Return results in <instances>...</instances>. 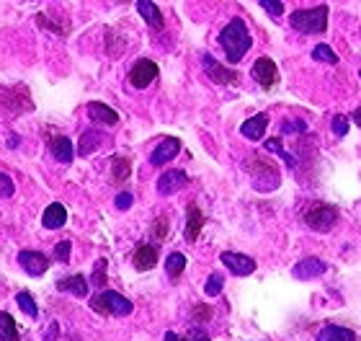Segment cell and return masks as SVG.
I'll return each instance as SVG.
<instances>
[{"mask_svg": "<svg viewBox=\"0 0 361 341\" xmlns=\"http://www.w3.org/2000/svg\"><path fill=\"white\" fill-rule=\"evenodd\" d=\"M219 44L225 49L227 60L230 62H240L245 57V52L250 49L253 39H250L248 29H245V21L243 18H233L225 29L219 31Z\"/></svg>", "mask_w": 361, "mask_h": 341, "instance_id": "1", "label": "cell"}, {"mask_svg": "<svg viewBox=\"0 0 361 341\" xmlns=\"http://www.w3.org/2000/svg\"><path fill=\"white\" fill-rule=\"evenodd\" d=\"M245 171L253 179V186L258 191H274L279 189L281 184V174H279V166L271 163L269 158H261V155H250L248 163H245Z\"/></svg>", "mask_w": 361, "mask_h": 341, "instance_id": "2", "label": "cell"}, {"mask_svg": "<svg viewBox=\"0 0 361 341\" xmlns=\"http://www.w3.org/2000/svg\"><path fill=\"white\" fill-rule=\"evenodd\" d=\"M90 308L96 313H101V316H114V318H124V316H129V313L135 311V305L129 303L124 295L114 292V289L98 292V295L90 300Z\"/></svg>", "mask_w": 361, "mask_h": 341, "instance_id": "3", "label": "cell"}, {"mask_svg": "<svg viewBox=\"0 0 361 341\" xmlns=\"http://www.w3.org/2000/svg\"><path fill=\"white\" fill-rule=\"evenodd\" d=\"M292 26L302 34H323L328 29V6L305 8L292 16Z\"/></svg>", "mask_w": 361, "mask_h": 341, "instance_id": "4", "label": "cell"}, {"mask_svg": "<svg viewBox=\"0 0 361 341\" xmlns=\"http://www.w3.org/2000/svg\"><path fill=\"white\" fill-rule=\"evenodd\" d=\"M305 222L315 233H328L338 222V207L333 205H312L305 210Z\"/></svg>", "mask_w": 361, "mask_h": 341, "instance_id": "5", "label": "cell"}, {"mask_svg": "<svg viewBox=\"0 0 361 341\" xmlns=\"http://www.w3.org/2000/svg\"><path fill=\"white\" fill-rule=\"evenodd\" d=\"M202 65H204V73L214 80V83H222V85H227V83H238L240 78H238V73L235 70H230V68H225V65H219L212 54H202Z\"/></svg>", "mask_w": 361, "mask_h": 341, "instance_id": "6", "label": "cell"}, {"mask_svg": "<svg viewBox=\"0 0 361 341\" xmlns=\"http://www.w3.org/2000/svg\"><path fill=\"white\" fill-rule=\"evenodd\" d=\"M158 78V65L152 60H140L135 62V68L129 70V83L135 88H147Z\"/></svg>", "mask_w": 361, "mask_h": 341, "instance_id": "7", "label": "cell"}, {"mask_svg": "<svg viewBox=\"0 0 361 341\" xmlns=\"http://www.w3.org/2000/svg\"><path fill=\"white\" fill-rule=\"evenodd\" d=\"M219 261L230 269L233 274H238V277H248V274L256 272V261L250 256H245V253H233V251H225L222 256H219Z\"/></svg>", "mask_w": 361, "mask_h": 341, "instance_id": "8", "label": "cell"}, {"mask_svg": "<svg viewBox=\"0 0 361 341\" xmlns=\"http://www.w3.org/2000/svg\"><path fill=\"white\" fill-rule=\"evenodd\" d=\"M18 264H21L23 272L31 274V277H42V274L49 269V258H47L42 251H21V253H18Z\"/></svg>", "mask_w": 361, "mask_h": 341, "instance_id": "9", "label": "cell"}, {"mask_svg": "<svg viewBox=\"0 0 361 341\" xmlns=\"http://www.w3.org/2000/svg\"><path fill=\"white\" fill-rule=\"evenodd\" d=\"M253 78H256L258 83L264 85V88H274V83L279 80V70H276V62L271 60V57H258L256 65H253Z\"/></svg>", "mask_w": 361, "mask_h": 341, "instance_id": "10", "label": "cell"}, {"mask_svg": "<svg viewBox=\"0 0 361 341\" xmlns=\"http://www.w3.org/2000/svg\"><path fill=\"white\" fill-rule=\"evenodd\" d=\"M188 184V176L183 171H168L158 179V194L160 197H171L176 191H180Z\"/></svg>", "mask_w": 361, "mask_h": 341, "instance_id": "11", "label": "cell"}, {"mask_svg": "<svg viewBox=\"0 0 361 341\" xmlns=\"http://www.w3.org/2000/svg\"><path fill=\"white\" fill-rule=\"evenodd\" d=\"M180 150V143L176 140V137H166V140H160L158 148H155V152L150 155V163L152 166H163V163H171V160L178 155Z\"/></svg>", "mask_w": 361, "mask_h": 341, "instance_id": "12", "label": "cell"}, {"mask_svg": "<svg viewBox=\"0 0 361 341\" xmlns=\"http://www.w3.org/2000/svg\"><path fill=\"white\" fill-rule=\"evenodd\" d=\"M88 116H90V121L104 124V127H116V124H119V114L114 112V109H109L106 104H98V101L88 104Z\"/></svg>", "mask_w": 361, "mask_h": 341, "instance_id": "13", "label": "cell"}, {"mask_svg": "<svg viewBox=\"0 0 361 341\" xmlns=\"http://www.w3.org/2000/svg\"><path fill=\"white\" fill-rule=\"evenodd\" d=\"M325 261H320V258L310 256V258H302L300 264L294 266V277L297 280H315V277H320V274H325Z\"/></svg>", "mask_w": 361, "mask_h": 341, "instance_id": "14", "label": "cell"}, {"mask_svg": "<svg viewBox=\"0 0 361 341\" xmlns=\"http://www.w3.org/2000/svg\"><path fill=\"white\" fill-rule=\"evenodd\" d=\"M132 261H135V269H140V272H147V269H152V266L158 264V246H150V243L137 246Z\"/></svg>", "mask_w": 361, "mask_h": 341, "instance_id": "15", "label": "cell"}, {"mask_svg": "<svg viewBox=\"0 0 361 341\" xmlns=\"http://www.w3.org/2000/svg\"><path fill=\"white\" fill-rule=\"evenodd\" d=\"M266 127H269V116L266 114H256V116H250L248 121H243V137H248V140H261L266 135Z\"/></svg>", "mask_w": 361, "mask_h": 341, "instance_id": "16", "label": "cell"}, {"mask_svg": "<svg viewBox=\"0 0 361 341\" xmlns=\"http://www.w3.org/2000/svg\"><path fill=\"white\" fill-rule=\"evenodd\" d=\"M57 289H60V292H70V295H75V297H85L90 287L83 274H73V277H65V280L57 282Z\"/></svg>", "mask_w": 361, "mask_h": 341, "instance_id": "17", "label": "cell"}, {"mask_svg": "<svg viewBox=\"0 0 361 341\" xmlns=\"http://www.w3.org/2000/svg\"><path fill=\"white\" fill-rule=\"evenodd\" d=\"M42 222H44V227H49V230H60V227L68 222V210H65L60 202H54V205H49L44 210Z\"/></svg>", "mask_w": 361, "mask_h": 341, "instance_id": "18", "label": "cell"}, {"mask_svg": "<svg viewBox=\"0 0 361 341\" xmlns=\"http://www.w3.org/2000/svg\"><path fill=\"white\" fill-rule=\"evenodd\" d=\"M49 150H52V155L60 160V163H73V158H75L73 143H70L68 137H52V140H49Z\"/></svg>", "mask_w": 361, "mask_h": 341, "instance_id": "19", "label": "cell"}, {"mask_svg": "<svg viewBox=\"0 0 361 341\" xmlns=\"http://www.w3.org/2000/svg\"><path fill=\"white\" fill-rule=\"evenodd\" d=\"M137 11H140V16L147 21V26H152V29H163V16H160V8L155 6V3H150V0H140V3H137Z\"/></svg>", "mask_w": 361, "mask_h": 341, "instance_id": "20", "label": "cell"}, {"mask_svg": "<svg viewBox=\"0 0 361 341\" xmlns=\"http://www.w3.org/2000/svg\"><path fill=\"white\" fill-rule=\"evenodd\" d=\"M204 225V215L196 205H188V220H186V241H196L199 233H202Z\"/></svg>", "mask_w": 361, "mask_h": 341, "instance_id": "21", "label": "cell"}, {"mask_svg": "<svg viewBox=\"0 0 361 341\" xmlns=\"http://www.w3.org/2000/svg\"><path fill=\"white\" fill-rule=\"evenodd\" d=\"M317 341H356V334L343 326H325L317 336Z\"/></svg>", "mask_w": 361, "mask_h": 341, "instance_id": "22", "label": "cell"}, {"mask_svg": "<svg viewBox=\"0 0 361 341\" xmlns=\"http://www.w3.org/2000/svg\"><path fill=\"white\" fill-rule=\"evenodd\" d=\"M104 145V135L101 132H85L83 137H80V145H78V152L83 155V158H88L90 152H96L98 148Z\"/></svg>", "mask_w": 361, "mask_h": 341, "instance_id": "23", "label": "cell"}, {"mask_svg": "<svg viewBox=\"0 0 361 341\" xmlns=\"http://www.w3.org/2000/svg\"><path fill=\"white\" fill-rule=\"evenodd\" d=\"M0 341H21L18 326L11 313H0Z\"/></svg>", "mask_w": 361, "mask_h": 341, "instance_id": "24", "label": "cell"}, {"mask_svg": "<svg viewBox=\"0 0 361 341\" xmlns=\"http://www.w3.org/2000/svg\"><path fill=\"white\" fill-rule=\"evenodd\" d=\"M166 269H168V277H171V280L180 277V272L186 269V256H183V253H171L166 261Z\"/></svg>", "mask_w": 361, "mask_h": 341, "instance_id": "25", "label": "cell"}, {"mask_svg": "<svg viewBox=\"0 0 361 341\" xmlns=\"http://www.w3.org/2000/svg\"><path fill=\"white\" fill-rule=\"evenodd\" d=\"M16 303H18V308H21L29 318H37V316H39L37 303H34V297H31L29 292H18V295H16Z\"/></svg>", "mask_w": 361, "mask_h": 341, "instance_id": "26", "label": "cell"}, {"mask_svg": "<svg viewBox=\"0 0 361 341\" xmlns=\"http://www.w3.org/2000/svg\"><path fill=\"white\" fill-rule=\"evenodd\" d=\"M129 174H132V163L127 158L114 160V181H127Z\"/></svg>", "mask_w": 361, "mask_h": 341, "instance_id": "27", "label": "cell"}, {"mask_svg": "<svg viewBox=\"0 0 361 341\" xmlns=\"http://www.w3.org/2000/svg\"><path fill=\"white\" fill-rule=\"evenodd\" d=\"M312 57L320 62H328V65H336V62H338V54L333 52L328 44H317L315 49H312Z\"/></svg>", "mask_w": 361, "mask_h": 341, "instance_id": "28", "label": "cell"}, {"mask_svg": "<svg viewBox=\"0 0 361 341\" xmlns=\"http://www.w3.org/2000/svg\"><path fill=\"white\" fill-rule=\"evenodd\" d=\"M222 285H225V277L214 272V274L209 277V280H207V287H204V292H207L209 297H217L219 292H222Z\"/></svg>", "mask_w": 361, "mask_h": 341, "instance_id": "29", "label": "cell"}, {"mask_svg": "<svg viewBox=\"0 0 361 341\" xmlns=\"http://www.w3.org/2000/svg\"><path fill=\"white\" fill-rule=\"evenodd\" d=\"M266 150H269V152H279V155H281V158H284L286 163H289V166H297L292 155H289V152H286L284 148H281V143H279V137H271V140H266Z\"/></svg>", "mask_w": 361, "mask_h": 341, "instance_id": "30", "label": "cell"}, {"mask_svg": "<svg viewBox=\"0 0 361 341\" xmlns=\"http://www.w3.org/2000/svg\"><path fill=\"white\" fill-rule=\"evenodd\" d=\"M93 287H106V258H98L96 272H93Z\"/></svg>", "mask_w": 361, "mask_h": 341, "instance_id": "31", "label": "cell"}, {"mask_svg": "<svg viewBox=\"0 0 361 341\" xmlns=\"http://www.w3.org/2000/svg\"><path fill=\"white\" fill-rule=\"evenodd\" d=\"M261 8H264L271 18H279V16L284 13V3H276V0H261Z\"/></svg>", "mask_w": 361, "mask_h": 341, "instance_id": "32", "label": "cell"}, {"mask_svg": "<svg viewBox=\"0 0 361 341\" xmlns=\"http://www.w3.org/2000/svg\"><path fill=\"white\" fill-rule=\"evenodd\" d=\"M348 132V119L343 116V114H338V116H333V135L336 137H343Z\"/></svg>", "mask_w": 361, "mask_h": 341, "instance_id": "33", "label": "cell"}, {"mask_svg": "<svg viewBox=\"0 0 361 341\" xmlns=\"http://www.w3.org/2000/svg\"><path fill=\"white\" fill-rule=\"evenodd\" d=\"M70 249H73V243H70V241H60L57 246H54V258H57V261H68V258H70Z\"/></svg>", "mask_w": 361, "mask_h": 341, "instance_id": "34", "label": "cell"}, {"mask_svg": "<svg viewBox=\"0 0 361 341\" xmlns=\"http://www.w3.org/2000/svg\"><path fill=\"white\" fill-rule=\"evenodd\" d=\"M13 191H16V186H13V181H11V176L0 174V199L11 197Z\"/></svg>", "mask_w": 361, "mask_h": 341, "instance_id": "35", "label": "cell"}, {"mask_svg": "<svg viewBox=\"0 0 361 341\" xmlns=\"http://www.w3.org/2000/svg\"><path fill=\"white\" fill-rule=\"evenodd\" d=\"M166 341H209V336L207 334H194V336H178V334H173V331H168L166 334Z\"/></svg>", "mask_w": 361, "mask_h": 341, "instance_id": "36", "label": "cell"}, {"mask_svg": "<svg viewBox=\"0 0 361 341\" xmlns=\"http://www.w3.org/2000/svg\"><path fill=\"white\" fill-rule=\"evenodd\" d=\"M305 129H307V124H305V121L292 119V121H286L284 127H281V132H284V135H294V132H305Z\"/></svg>", "mask_w": 361, "mask_h": 341, "instance_id": "37", "label": "cell"}, {"mask_svg": "<svg viewBox=\"0 0 361 341\" xmlns=\"http://www.w3.org/2000/svg\"><path fill=\"white\" fill-rule=\"evenodd\" d=\"M152 233H155V238H166V235H168V220H166V217H158V220H155V225H152Z\"/></svg>", "mask_w": 361, "mask_h": 341, "instance_id": "38", "label": "cell"}, {"mask_svg": "<svg viewBox=\"0 0 361 341\" xmlns=\"http://www.w3.org/2000/svg\"><path fill=\"white\" fill-rule=\"evenodd\" d=\"M116 207H119V210H129V207H132V194H129V191H121L119 197H116Z\"/></svg>", "mask_w": 361, "mask_h": 341, "instance_id": "39", "label": "cell"}, {"mask_svg": "<svg viewBox=\"0 0 361 341\" xmlns=\"http://www.w3.org/2000/svg\"><path fill=\"white\" fill-rule=\"evenodd\" d=\"M57 334H60V326H57V323H49V331L44 334V341H54Z\"/></svg>", "mask_w": 361, "mask_h": 341, "instance_id": "40", "label": "cell"}, {"mask_svg": "<svg viewBox=\"0 0 361 341\" xmlns=\"http://www.w3.org/2000/svg\"><path fill=\"white\" fill-rule=\"evenodd\" d=\"M354 121H356V124H359V127H361V107L354 112Z\"/></svg>", "mask_w": 361, "mask_h": 341, "instance_id": "41", "label": "cell"}]
</instances>
